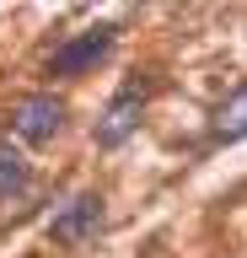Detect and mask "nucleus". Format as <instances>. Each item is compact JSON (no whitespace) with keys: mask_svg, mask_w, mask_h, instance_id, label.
Returning <instances> with one entry per match:
<instances>
[{"mask_svg":"<svg viewBox=\"0 0 247 258\" xmlns=\"http://www.w3.org/2000/svg\"><path fill=\"white\" fill-rule=\"evenodd\" d=\"M59 124H65V102L54 92H38V97H22L17 113H11V129H17L27 145H49L54 135H59Z\"/></svg>","mask_w":247,"mask_h":258,"instance_id":"nucleus-1","label":"nucleus"},{"mask_svg":"<svg viewBox=\"0 0 247 258\" xmlns=\"http://www.w3.org/2000/svg\"><path fill=\"white\" fill-rule=\"evenodd\" d=\"M102 221H108V215H102V199H97V194H75V199L49 221V237L81 247V242H92V237L102 231Z\"/></svg>","mask_w":247,"mask_h":258,"instance_id":"nucleus-2","label":"nucleus"},{"mask_svg":"<svg viewBox=\"0 0 247 258\" xmlns=\"http://www.w3.org/2000/svg\"><path fill=\"white\" fill-rule=\"evenodd\" d=\"M140 108H145V92H140V86H129V92H118L113 102H108V113H102V124H97V145L102 151L124 145L134 129H140Z\"/></svg>","mask_w":247,"mask_h":258,"instance_id":"nucleus-3","label":"nucleus"},{"mask_svg":"<svg viewBox=\"0 0 247 258\" xmlns=\"http://www.w3.org/2000/svg\"><path fill=\"white\" fill-rule=\"evenodd\" d=\"M108 43H113V32L97 27V32H81V38H70L59 54H54V76H75V70H86V64H97L102 54H108Z\"/></svg>","mask_w":247,"mask_h":258,"instance_id":"nucleus-4","label":"nucleus"},{"mask_svg":"<svg viewBox=\"0 0 247 258\" xmlns=\"http://www.w3.org/2000/svg\"><path fill=\"white\" fill-rule=\"evenodd\" d=\"M27 188V156H22L11 140H0V199Z\"/></svg>","mask_w":247,"mask_h":258,"instance_id":"nucleus-5","label":"nucleus"},{"mask_svg":"<svg viewBox=\"0 0 247 258\" xmlns=\"http://www.w3.org/2000/svg\"><path fill=\"white\" fill-rule=\"evenodd\" d=\"M215 140H247V86L215 113Z\"/></svg>","mask_w":247,"mask_h":258,"instance_id":"nucleus-6","label":"nucleus"}]
</instances>
